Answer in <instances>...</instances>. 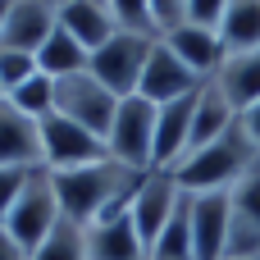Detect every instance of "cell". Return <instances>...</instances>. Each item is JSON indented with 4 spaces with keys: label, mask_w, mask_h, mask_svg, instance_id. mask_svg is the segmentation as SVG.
I'll use <instances>...</instances> for the list:
<instances>
[{
    "label": "cell",
    "mask_w": 260,
    "mask_h": 260,
    "mask_svg": "<svg viewBox=\"0 0 260 260\" xmlns=\"http://www.w3.org/2000/svg\"><path fill=\"white\" fill-rule=\"evenodd\" d=\"M32 260H87V229L73 219H59L55 233L32 251Z\"/></svg>",
    "instance_id": "24"
},
{
    "label": "cell",
    "mask_w": 260,
    "mask_h": 260,
    "mask_svg": "<svg viewBox=\"0 0 260 260\" xmlns=\"http://www.w3.org/2000/svg\"><path fill=\"white\" fill-rule=\"evenodd\" d=\"M155 41L160 37H142V32H114L101 50H91V78L96 82H105L119 101L123 96H137V82H142V69H146V59H151V50H155Z\"/></svg>",
    "instance_id": "5"
},
{
    "label": "cell",
    "mask_w": 260,
    "mask_h": 260,
    "mask_svg": "<svg viewBox=\"0 0 260 260\" xmlns=\"http://www.w3.org/2000/svg\"><path fill=\"white\" fill-rule=\"evenodd\" d=\"M5 101H9L14 110H23L27 119H37V123H41L46 114H55V78H46V73L37 69V73H32L23 87H14Z\"/></svg>",
    "instance_id": "23"
},
{
    "label": "cell",
    "mask_w": 260,
    "mask_h": 260,
    "mask_svg": "<svg viewBox=\"0 0 260 260\" xmlns=\"http://www.w3.org/2000/svg\"><path fill=\"white\" fill-rule=\"evenodd\" d=\"M0 169H46L41 123L0 96Z\"/></svg>",
    "instance_id": "13"
},
{
    "label": "cell",
    "mask_w": 260,
    "mask_h": 260,
    "mask_svg": "<svg viewBox=\"0 0 260 260\" xmlns=\"http://www.w3.org/2000/svg\"><path fill=\"white\" fill-rule=\"evenodd\" d=\"M105 146H110V160L137 169V174H151L155 169V105L142 96H123Z\"/></svg>",
    "instance_id": "3"
},
{
    "label": "cell",
    "mask_w": 260,
    "mask_h": 260,
    "mask_svg": "<svg viewBox=\"0 0 260 260\" xmlns=\"http://www.w3.org/2000/svg\"><path fill=\"white\" fill-rule=\"evenodd\" d=\"M27 178H32V169H0V229L9 219V210H14V201L23 197Z\"/></svg>",
    "instance_id": "27"
},
{
    "label": "cell",
    "mask_w": 260,
    "mask_h": 260,
    "mask_svg": "<svg viewBox=\"0 0 260 260\" xmlns=\"http://www.w3.org/2000/svg\"><path fill=\"white\" fill-rule=\"evenodd\" d=\"M87 64H91V50H82L64 27H55L50 37H46V46L37 50V69L46 73V78H73V73H87Z\"/></svg>",
    "instance_id": "20"
},
{
    "label": "cell",
    "mask_w": 260,
    "mask_h": 260,
    "mask_svg": "<svg viewBox=\"0 0 260 260\" xmlns=\"http://www.w3.org/2000/svg\"><path fill=\"white\" fill-rule=\"evenodd\" d=\"M146 174L119 165V160H101V165H82V169H64V174H50L55 183V197H59V210L64 219L91 229L110 215H123L137 197Z\"/></svg>",
    "instance_id": "1"
},
{
    "label": "cell",
    "mask_w": 260,
    "mask_h": 260,
    "mask_svg": "<svg viewBox=\"0 0 260 260\" xmlns=\"http://www.w3.org/2000/svg\"><path fill=\"white\" fill-rule=\"evenodd\" d=\"M224 5H229V0H187V18H192V23H206V27H219Z\"/></svg>",
    "instance_id": "29"
},
{
    "label": "cell",
    "mask_w": 260,
    "mask_h": 260,
    "mask_svg": "<svg viewBox=\"0 0 260 260\" xmlns=\"http://www.w3.org/2000/svg\"><path fill=\"white\" fill-rule=\"evenodd\" d=\"M197 96H201V91H192V96H183V101H169V105H155V169H174V165L187 155Z\"/></svg>",
    "instance_id": "15"
},
{
    "label": "cell",
    "mask_w": 260,
    "mask_h": 260,
    "mask_svg": "<svg viewBox=\"0 0 260 260\" xmlns=\"http://www.w3.org/2000/svg\"><path fill=\"white\" fill-rule=\"evenodd\" d=\"M197 260H229V192H187Z\"/></svg>",
    "instance_id": "11"
},
{
    "label": "cell",
    "mask_w": 260,
    "mask_h": 260,
    "mask_svg": "<svg viewBox=\"0 0 260 260\" xmlns=\"http://www.w3.org/2000/svg\"><path fill=\"white\" fill-rule=\"evenodd\" d=\"M151 14H155V27H160V37H165L169 27H178V23L187 18V0H151Z\"/></svg>",
    "instance_id": "28"
},
{
    "label": "cell",
    "mask_w": 260,
    "mask_h": 260,
    "mask_svg": "<svg viewBox=\"0 0 260 260\" xmlns=\"http://www.w3.org/2000/svg\"><path fill=\"white\" fill-rule=\"evenodd\" d=\"M178 201H183V187H178V178H174L169 169H151V174L142 178V187H137V197H133L128 215H133V229H137V238H142L146 256H151L155 238L165 233V224L174 219Z\"/></svg>",
    "instance_id": "8"
},
{
    "label": "cell",
    "mask_w": 260,
    "mask_h": 260,
    "mask_svg": "<svg viewBox=\"0 0 260 260\" xmlns=\"http://www.w3.org/2000/svg\"><path fill=\"white\" fill-rule=\"evenodd\" d=\"M9 9H14V0H0V27H5V18H9Z\"/></svg>",
    "instance_id": "32"
},
{
    "label": "cell",
    "mask_w": 260,
    "mask_h": 260,
    "mask_svg": "<svg viewBox=\"0 0 260 260\" xmlns=\"http://www.w3.org/2000/svg\"><path fill=\"white\" fill-rule=\"evenodd\" d=\"M114 110H119V96H114L105 82H96L91 69L55 82V114L73 119L78 128H87V133H96V137H110Z\"/></svg>",
    "instance_id": "6"
},
{
    "label": "cell",
    "mask_w": 260,
    "mask_h": 260,
    "mask_svg": "<svg viewBox=\"0 0 260 260\" xmlns=\"http://www.w3.org/2000/svg\"><path fill=\"white\" fill-rule=\"evenodd\" d=\"M87 260H151L137 229H133V215H110L101 224L87 229Z\"/></svg>",
    "instance_id": "16"
},
{
    "label": "cell",
    "mask_w": 260,
    "mask_h": 260,
    "mask_svg": "<svg viewBox=\"0 0 260 260\" xmlns=\"http://www.w3.org/2000/svg\"><path fill=\"white\" fill-rule=\"evenodd\" d=\"M0 260H32V256H27V251H23V247H18L14 238H9V233L0 229Z\"/></svg>",
    "instance_id": "30"
},
{
    "label": "cell",
    "mask_w": 260,
    "mask_h": 260,
    "mask_svg": "<svg viewBox=\"0 0 260 260\" xmlns=\"http://www.w3.org/2000/svg\"><path fill=\"white\" fill-rule=\"evenodd\" d=\"M238 123V110H233V101L219 91V82L210 78L206 87H201V96H197V114H192V137H187V155L197 151V146H206V142H215V137H224L229 128Z\"/></svg>",
    "instance_id": "18"
},
{
    "label": "cell",
    "mask_w": 260,
    "mask_h": 260,
    "mask_svg": "<svg viewBox=\"0 0 260 260\" xmlns=\"http://www.w3.org/2000/svg\"><path fill=\"white\" fill-rule=\"evenodd\" d=\"M32 73H37V55L0 46V96H9L14 87H23V82H27Z\"/></svg>",
    "instance_id": "26"
},
{
    "label": "cell",
    "mask_w": 260,
    "mask_h": 260,
    "mask_svg": "<svg viewBox=\"0 0 260 260\" xmlns=\"http://www.w3.org/2000/svg\"><path fill=\"white\" fill-rule=\"evenodd\" d=\"M59 219H64V210H59V197H55L50 169H32L23 197L14 201V210H9V219H5V233H9L27 256H32V251L55 233Z\"/></svg>",
    "instance_id": "4"
},
{
    "label": "cell",
    "mask_w": 260,
    "mask_h": 260,
    "mask_svg": "<svg viewBox=\"0 0 260 260\" xmlns=\"http://www.w3.org/2000/svg\"><path fill=\"white\" fill-rule=\"evenodd\" d=\"M41 155H46L50 174H64V169H82V165L110 160V146H105V137L78 128L64 114H46L41 119Z\"/></svg>",
    "instance_id": "7"
},
{
    "label": "cell",
    "mask_w": 260,
    "mask_h": 260,
    "mask_svg": "<svg viewBox=\"0 0 260 260\" xmlns=\"http://www.w3.org/2000/svg\"><path fill=\"white\" fill-rule=\"evenodd\" d=\"M46 5H55V9H59V5H64V0H46Z\"/></svg>",
    "instance_id": "34"
},
{
    "label": "cell",
    "mask_w": 260,
    "mask_h": 260,
    "mask_svg": "<svg viewBox=\"0 0 260 260\" xmlns=\"http://www.w3.org/2000/svg\"><path fill=\"white\" fill-rule=\"evenodd\" d=\"M105 5H110V18H114L123 32L160 37V27H155V14H151V0H105Z\"/></svg>",
    "instance_id": "25"
},
{
    "label": "cell",
    "mask_w": 260,
    "mask_h": 260,
    "mask_svg": "<svg viewBox=\"0 0 260 260\" xmlns=\"http://www.w3.org/2000/svg\"><path fill=\"white\" fill-rule=\"evenodd\" d=\"M256 160H260V151H256V142L247 137L242 114H238V123H233L224 137L197 146V151L183 155L169 174L178 178L183 192H229V187H233V183H238Z\"/></svg>",
    "instance_id": "2"
},
{
    "label": "cell",
    "mask_w": 260,
    "mask_h": 260,
    "mask_svg": "<svg viewBox=\"0 0 260 260\" xmlns=\"http://www.w3.org/2000/svg\"><path fill=\"white\" fill-rule=\"evenodd\" d=\"M242 128H247V137L256 142V151H260V101L247 110V114H242Z\"/></svg>",
    "instance_id": "31"
},
{
    "label": "cell",
    "mask_w": 260,
    "mask_h": 260,
    "mask_svg": "<svg viewBox=\"0 0 260 260\" xmlns=\"http://www.w3.org/2000/svg\"><path fill=\"white\" fill-rule=\"evenodd\" d=\"M101 5H105V0H101Z\"/></svg>",
    "instance_id": "35"
},
{
    "label": "cell",
    "mask_w": 260,
    "mask_h": 260,
    "mask_svg": "<svg viewBox=\"0 0 260 260\" xmlns=\"http://www.w3.org/2000/svg\"><path fill=\"white\" fill-rule=\"evenodd\" d=\"M151 260H197V242H192V219H187V192L174 210V219L165 224V233L155 238Z\"/></svg>",
    "instance_id": "22"
},
{
    "label": "cell",
    "mask_w": 260,
    "mask_h": 260,
    "mask_svg": "<svg viewBox=\"0 0 260 260\" xmlns=\"http://www.w3.org/2000/svg\"><path fill=\"white\" fill-rule=\"evenodd\" d=\"M201 87H206V82H201L197 73H187L183 59H178L165 41H155V50H151V59H146V69H142L137 96L151 101V105H169V101H183V96H192V91H201Z\"/></svg>",
    "instance_id": "12"
},
{
    "label": "cell",
    "mask_w": 260,
    "mask_h": 260,
    "mask_svg": "<svg viewBox=\"0 0 260 260\" xmlns=\"http://www.w3.org/2000/svg\"><path fill=\"white\" fill-rule=\"evenodd\" d=\"M55 27H59V9L55 5H46V0H14V9H9V18L0 27V46L37 55Z\"/></svg>",
    "instance_id": "14"
},
{
    "label": "cell",
    "mask_w": 260,
    "mask_h": 260,
    "mask_svg": "<svg viewBox=\"0 0 260 260\" xmlns=\"http://www.w3.org/2000/svg\"><path fill=\"white\" fill-rule=\"evenodd\" d=\"M59 27H64L82 50H101V46L119 32V23L110 18V5H101V0H64V5H59Z\"/></svg>",
    "instance_id": "17"
},
{
    "label": "cell",
    "mask_w": 260,
    "mask_h": 260,
    "mask_svg": "<svg viewBox=\"0 0 260 260\" xmlns=\"http://www.w3.org/2000/svg\"><path fill=\"white\" fill-rule=\"evenodd\" d=\"M219 37H224L229 55L256 50L260 46V0H229L224 18H219Z\"/></svg>",
    "instance_id": "21"
},
{
    "label": "cell",
    "mask_w": 260,
    "mask_h": 260,
    "mask_svg": "<svg viewBox=\"0 0 260 260\" xmlns=\"http://www.w3.org/2000/svg\"><path fill=\"white\" fill-rule=\"evenodd\" d=\"M160 41H165V46L183 59V69L197 73L201 82L219 78V69H224V59H229V46H224L219 27H206V23H192V18H183L178 27H169Z\"/></svg>",
    "instance_id": "9"
},
{
    "label": "cell",
    "mask_w": 260,
    "mask_h": 260,
    "mask_svg": "<svg viewBox=\"0 0 260 260\" xmlns=\"http://www.w3.org/2000/svg\"><path fill=\"white\" fill-rule=\"evenodd\" d=\"M229 256H260V160L229 187Z\"/></svg>",
    "instance_id": "10"
},
{
    "label": "cell",
    "mask_w": 260,
    "mask_h": 260,
    "mask_svg": "<svg viewBox=\"0 0 260 260\" xmlns=\"http://www.w3.org/2000/svg\"><path fill=\"white\" fill-rule=\"evenodd\" d=\"M215 82H219V91L233 101V110L247 114L260 101V46L256 50H242V55H229Z\"/></svg>",
    "instance_id": "19"
},
{
    "label": "cell",
    "mask_w": 260,
    "mask_h": 260,
    "mask_svg": "<svg viewBox=\"0 0 260 260\" xmlns=\"http://www.w3.org/2000/svg\"><path fill=\"white\" fill-rule=\"evenodd\" d=\"M229 260H260V256H229Z\"/></svg>",
    "instance_id": "33"
}]
</instances>
